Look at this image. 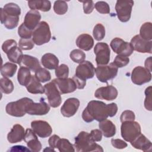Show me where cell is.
<instances>
[{
  "instance_id": "28",
  "label": "cell",
  "mask_w": 152,
  "mask_h": 152,
  "mask_svg": "<svg viewBox=\"0 0 152 152\" xmlns=\"http://www.w3.org/2000/svg\"><path fill=\"white\" fill-rule=\"evenodd\" d=\"M21 66H24L28 68L30 70L33 72H36L37 69H39L40 67V62L37 58L36 57L28 55H24L23 59L21 60Z\"/></svg>"
},
{
  "instance_id": "19",
  "label": "cell",
  "mask_w": 152,
  "mask_h": 152,
  "mask_svg": "<svg viewBox=\"0 0 152 152\" xmlns=\"http://www.w3.org/2000/svg\"><path fill=\"white\" fill-rule=\"evenodd\" d=\"M24 141L26 142L28 148L32 151L38 152L42 149V144L38 140L36 134L30 128H27L26 131Z\"/></svg>"
},
{
  "instance_id": "24",
  "label": "cell",
  "mask_w": 152,
  "mask_h": 152,
  "mask_svg": "<svg viewBox=\"0 0 152 152\" xmlns=\"http://www.w3.org/2000/svg\"><path fill=\"white\" fill-rule=\"evenodd\" d=\"M99 127L102 134L106 138L113 137L116 134L115 125L109 119H104L99 122Z\"/></svg>"
},
{
  "instance_id": "6",
  "label": "cell",
  "mask_w": 152,
  "mask_h": 152,
  "mask_svg": "<svg viewBox=\"0 0 152 152\" xmlns=\"http://www.w3.org/2000/svg\"><path fill=\"white\" fill-rule=\"evenodd\" d=\"M118 68L113 63L109 65H97L96 68V75L97 78L102 83H107L111 79L114 78L118 74Z\"/></svg>"
},
{
  "instance_id": "26",
  "label": "cell",
  "mask_w": 152,
  "mask_h": 152,
  "mask_svg": "<svg viewBox=\"0 0 152 152\" xmlns=\"http://www.w3.org/2000/svg\"><path fill=\"white\" fill-rule=\"evenodd\" d=\"M42 65L49 69H55L59 65L58 58L53 53H47L44 54L41 58Z\"/></svg>"
},
{
  "instance_id": "16",
  "label": "cell",
  "mask_w": 152,
  "mask_h": 152,
  "mask_svg": "<svg viewBox=\"0 0 152 152\" xmlns=\"http://www.w3.org/2000/svg\"><path fill=\"white\" fill-rule=\"evenodd\" d=\"M56 85L61 94L74 92L77 88L75 81L72 78H56L52 80Z\"/></svg>"
},
{
  "instance_id": "15",
  "label": "cell",
  "mask_w": 152,
  "mask_h": 152,
  "mask_svg": "<svg viewBox=\"0 0 152 152\" xmlns=\"http://www.w3.org/2000/svg\"><path fill=\"white\" fill-rule=\"evenodd\" d=\"M80 101L75 97L66 99L61 108V113L64 116L69 118L74 116L77 112L80 106Z\"/></svg>"
},
{
  "instance_id": "22",
  "label": "cell",
  "mask_w": 152,
  "mask_h": 152,
  "mask_svg": "<svg viewBox=\"0 0 152 152\" xmlns=\"http://www.w3.org/2000/svg\"><path fill=\"white\" fill-rule=\"evenodd\" d=\"M130 143L135 148L144 151H150L152 148L151 142L141 133Z\"/></svg>"
},
{
  "instance_id": "3",
  "label": "cell",
  "mask_w": 152,
  "mask_h": 152,
  "mask_svg": "<svg viewBox=\"0 0 152 152\" xmlns=\"http://www.w3.org/2000/svg\"><path fill=\"white\" fill-rule=\"evenodd\" d=\"M31 102L32 99L23 97L17 101L10 102L5 107L6 112L14 117H22L27 113V107Z\"/></svg>"
},
{
  "instance_id": "36",
  "label": "cell",
  "mask_w": 152,
  "mask_h": 152,
  "mask_svg": "<svg viewBox=\"0 0 152 152\" xmlns=\"http://www.w3.org/2000/svg\"><path fill=\"white\" fill-rule=\"evenodd\" d=\"M0 87L1 92L5 94H10L14 90L13 83L7 77H2L0 79Z\"/></svg>"
},
{
  "instance_id": "42",
  "label": "cell",
  "mask_w": 152,
  "mask_h": 152,
  "mask_svg": "<svg viewBox=\"0 0 152 152\" xmlns=\"http://www.w3.org/2000/svg\"><path fill=\"white\" fill-rule=\"evenodd\" d=\"M33 31L30 30L27 27H26L24 23H22L18 28V34L21 39H30L33 35Z\"/></svg>"
},
{
  "instance_id": "4",
  "label": "cell",
  "mask_w": 152,
  "mask_h": 152,
  "mask_svg": "<svg viewBox=\"0 0 152 152\" xmlns=\"http://www.w3.org/2000/svg\"><path fill=\"white\" fill-rule=\"evenodd\" d=\"M51 39V32L49 26L45 21H40L33 30L32 40L34 44L40 46L48 43Z\"/></svg>"
},
{
  "instance_id": "9",
  "label": "cell",
  "mask_w": 152,
  "mask_h": 152,
  "mask_svg": "<svg viewBox=\"0 0 152 152\" xmlns=\"http://www.w3.org/2000/svg\"><path fill=\"white\" fill-rule=\"evenodd\" d=\"M96 62L97 65H107L110 61V50L109 45L104 42L97 43L94 48Z\"/></svg>"
},
{
  "instance_id": "23",
  "label": "cell",
  "mask_w": 152,
  "mask_h": 152,
  "mask_svg": "<svg viewBox=\"0 0 152 152\" xmlns=\"http://www.w3.org/2000/svg\"><path fill=\"white\" fill-rule=\"evenodd\" d=\"M75 42L78 48L86 51L90 50L94 45V40L91 36L86 33L79 35Z\"/></svg>"
},
{
  "instance_id": "31",
  "label": "cell",
  "mask_w": 152,
  "mask_h": 152,
  "mask_svg": "<svg viewBox=\"0 0 152 152\" xmlns=\"http://www.w3.org/2000/svg\"><path fill=\"white\" fill-rule=\"evenodd\" d=\"M7 55L10 62L20 65L24 55L23 54L22 50L20 48L15 46L11 49L7 53Z\"/></svg>"
},
{
  "instance_id": "27",
  "label": "cell",
  "mask_w": 152,
  "mask_h": 152,
  "mask_svg": "<svg viewBox=\"0 0 152 152\" xmlns=\"http://www.w3.org/2000/svg\"><path fill=\"white\" fill-rule=\"evenodd\" d=\"M26 87L27 91L31 94H43L45 93L44 87L42 86L41 82L35 75L31 76L30 81Z\"/></svg>"
},
{
  "instance_id": "2",
  "label": "cell",
  "mask_w": 152,
  "mask_h": 152,
  "mask_svg": "<svg viewBox=\"0 0 152 152\" xmlns=\"http://www.w3.org/2000/svg\"><path fill=\"white\" fill-rule=\"evenodd\" d=\"M74 147L78 152L103 151L102 147L92 140L90 133L86 131L80 132L75 137Z\"/></svg>"
},
{
  "instance_id": "17",
  "label": "cell",
  "mask_w": 152,
  "mask_h": 152,
  "mask_svg": "<svg viewBox=\"0 0 152 152\" xmlns=\"http://www.w3.org/2000/svg\"><path fill=\"white\" fill-rule=\"evenodd\" d=\"M118 90L113 86H107L97 88L94 93V97L98 99L111 101L118 96Z\"/></svg>"
},
{
  "instance_id": "20",
  "label": "cell",
  "mask_w": 152,
  "mask_h": 152,
  "mask_svg": "<svg viewBox=\"0 0 152 152\" xmlns=\"http://www.w3.org/2000/svg\"><path fill=\"white\" fill-rule=\"evenodd\" d=\"M41 15L37 10H30L28 11L24 20V24L30 30L33 31L40 23Z\"/></svg>"
},
{
  "instance_id": "8",
  "label": "cell",
  "mask_w": 152,
  "mask_h": 152,
  "mask_svg": "<svg viewBox=\"0 0 152 152\" xmlns=\"http://www.w3.org/2000/svg\"><path fill=\"white\" fill-rule=\"evenodd\" d=\"M134 1H117L115 5V10L118 19L123 23L129 20L131 15Z\"/></svg>"
},
{
  "instance_id": "18",
  "label": "cell",
  "mask_w": 152,
  "mask_h": 152,
  "mask_svg": "<svg viewBox=\"0 0 152 152\" xmlns=\"http://www.w3.org/2000/svg\"><path fill=\"white\" fill-rule=\"evenodd\" d=\"M50 110L49 105L44 100L39 103L31 102L27 107V113L30 115H45Z\"/></svg>"
},
{
  "instance_id": "54",
  "label": "cell",
  "mask_w": 152,
  "mask_h": 152,
  "mask_svg": "<svg viewBox=\"0 0 152 152\" xmlns=\"http://www.w3.org/2000/svg\"><path fill=\"white\" fill-rule=\"evenodd\" d=\"M145 68L148 69L150 72H151L152 71V62H151V56L148 57V58L146 59L145 63Z\"/></svg>"
},
{
  "instance_id": "14",
  "label": "cell",
  "mask_w": 152,
  "mask_h": 152,
  "mask_svg": "<svg viewBox=\"0 0 152 152\" xmlns=\"http://www.w3.org/2000/svg\"><path fill=\"white\" fill-rule=\"evenodd\" d=\"M130 43L134 50L140 53H152V42L142 39L138 34L134 36L131 39Z\"/></svg>"
},
{
  "instance_id": "53",
  "label": "cell",
  "mask_w": 152,
  "mask_h": 152,
  "mask_svg": "<svg viewBox=\"0 0 152 152\" xmlns=\"http://www.w3.org/2000/svg\"><path fill=\"white\" fill-rule=\"evenodd\" d=\"M59 138L60 137L57 135H53L52 136H51L48 140V143L50 147L53 149L56 148L57 142Z\"/></svg>"
},
{
  "instance_id": "34",
  "label": "cell",
  "mask_w": 152,
  "mask_h": 152,
  "mask_svg": "<svg viewBox=\"0 0 152 152\" xmlns=\"http://www.w3.org/2000/svg\"><path fill=\"white\" fill-rule=\"evenodd\" d=\"M56 148L60 152H74L75 151L74 145L65 138H59L57 142Z\"/></svg>"
},
{
  "instance_id": "40",
  "label": "cell",
  "mask_w": 152,
  "mask_h": 152,
  "mask_svg": "<svg viewBox=\"0 0 152 152\" xmlns=\"http://www.w3.org/2000/svg\"><path fill=\"white\" fill-rule=\"evenodd\" d=\"M54 12L58 15H64L68 11L67 3L64 1H56L53 4Z\"/></svg>"
},
{
  "instance_id": "43",
  "label": "cell",
  "mask_w": 152,
  "mask_h": 152,
  "mask_svg": "<svg viewBox=\"0 0 152 152\" xmlns=\"http://www.w3.org/2000/svg\"><path fill=\"white\" fill-rule=\"evenodd\" d=\"M34 43L32 39H20L18 42V46L20 49L23 50H31L34 48Z\"/></svg>"
},
{
  "instance_id": "48",
  "label": "cell",
  "mask_w": 152,
  "mask_h": 152,
  "mask_svg": "<svg viewBox=\"0 0 152 152\" xmlns=\"http://www.w3.org/2000/svg\"><path fill=\"white\" fill-rule=\"evenodd\" d=\"M15 46H17L16 41L14 39H8L3 43L2 45V49L7 54L11 49Z\"/></svg>"
},
{
  "instance_id": "32",
  "label": "cell",
  "mask_w": 152,
  "mask_h": 152,
  "mask_svg": "<svg viewBox=\"0 0 152 152\" xmlns=\"http://www.w3.org/2000/svg\"><path fill=\"white\" fill-rule=\"evenodd\" d=\"M17 69V66L16 64L12 62H6L4 64L1 68V74L3 77H12L15 74Z\"/></svg>"
},
{
  "instance_id": "47",
  "label": "cell",
  "mask_w": 152,
  "mask_h": 152,
  "mask_svg": "<svg viewBox=\"0 0 152 152\" xmlns=\"http://www.w3.org/2000/svg\"><path fill=\"white\" fill-rule=\"evenodd\" d=\"M135 118V116L134 112L130 110H124L120 116V120L121 122L129 121H134Z\"/></svg>"
},
{
  "instance_id": "1",
  "label": "cell",
  "mask_w": 152,
  "mask_h": 152,
  "mask_svg": "<svg viewBox=\"0 0 152 152\" xmlns=\"http://www.w3.org/2000/svg\"><path fill=\"white\" fill-rule=\"evenodd\" d=\"M118 112V106L115 103L106 104L99 100H91L82 113L83 119L87 123L94 120L100 122L109 116H114Z\"/></svg>"
},
{
  "instance_id": "30",
  "label": "cell",
  "mask_w": 152,
  "mask_h": 152,
  "mask_svg": "<svg viewBox=\"0 0 152 152\" xmlns=\"http://www.w3.org/2000/svg\"><path fill=\"white\" fill-rule=\"evenodd\" d=\"M30 70L24 66H21L18 69L17 74V80L18 83L23 86H26L31 78Z\"/></svg>"
},
{
  "instance_id": "41",
  "label": "cell",
  "mask_w": 152,
  "mask_h": 152,
  "mask_svg": "<svg viewBox=\"0 0 152 152\" xmlns=\"http://www.w3.org/2000/svg\"><path fill=\"white\" fill-rule=\"evenodd\" d=\"M69 75V68L68 66L63 64L58 66L55 69V75L59 78H68Z\"/></svg>"
},
{
  "instance_id": "35",
  "label": "cell",
  "mask_w": 152,
  "mask_h": 152,
  "mask_svg": "<svg viewBox=\"0 0 152 152\" xmlns=\"http://www.w3.org/2000/svg\"><path fill=\"white\" fill-rule=\"evenodd\" d=\"M3 10L5 13L8 15L19 17L21 14V9L20 7L15 3L10 2L5 4L4 6Z\"/></svg>"
},
{
  "instance_id": "10",
  "label": "cell",
  "mask_w": 152,
  "mask_h": 152,
  "mask_svg": "<svg viewBox=\"0 0 152 152\" xmlns=\"http://www.w3.org/2000/svg\"><path fill=\"white\" fill-rule=\"evenodd\" d=\"M112 50L119 55L128 57L134 52V49L130 43L124 41L119 37H115L110 43Z\"/></svg>"
},
{
  "instance_id": "37",
  "label": "cell",
  "mask_w": 152,
  "mask_h": 152,
  "mask_svg": "<svg viewBox=\"0 0 152 152\" xmlns=\"http://www.w3.org/2000/svg\"><path fill=\"white\" fill-rule=\"evenodd\" d=\"M36 77L41 82L45 83L50 81L51 79V75L49 71L43 68H40L35 72Z\"/></svg>"
},
{
  "instance_id": "45",
  "label": "cell",
  "mask_w": 152,
  "mask_h": 152,
  "mask_svg": "<svg viewBox=\"0 0 152 152\" xmlns=\"http://www.w3.org/2000/svg\"><path fill=\"white\" fill-rule=\"evenodd\" d=\"M144 93L145 95V98L144 100V107L147 110L151 111V86H149L146 88Z\"/></svg>"
},
{
  "instance_id": "29",
  "label": "cell",
  "mask_w": 152,
  "mask_h": 152,
  "mask_svg": "<svg viewBox=\"0 0 152 152\" xmlns=\"http://www.w3.org/2000/svg\"><path fill=\"white\" fill-rule=\"evenodd\" d=\"M28 6L31 10H40L43 12L49 11L51 8V3L47 0L28 1Z\"/></svg>"
},
{
  "instance_id": "39",
  "label": "cell",
  "mask_w": 152,
  "mask_h": 152,
  "mask_svg": "<svg viewBox=\"0 0 152 152\" xmlns=\"http://www.w3.org/2000/svg\"><path fill=\"white\" fill-rule=\"evenodd\" d=\"M93 34L95 40L97 41H100L103 39L105 36V28L104 26L101 23L97 24L94 27Z\"/></svg>"
},
{
  "instance_id": "13",
  "label": "cell",
  "mask_w": 152,
  "mask_h": 152,
  "mask_svg": "<svg viewBox=\"0 0 152 152\" xmlns=\"http://www.w3.org/2000/svg\"><path fill=\"white\" fill-rule=\"evenodd\" d=\"M33 131L40 138L49 137L52 133V128L49 124L45 121H33L31 122Z\"/></svg>"
},
{
  "instance_id": "12",
  "label": "cell",
  "mask_w": 152,
  "mask_h": 152,
  "mask_svg": "<svg viewBox=\"0 0 152 152\" xmlns=\"http://www.w3.org/2000/svg\"><path fill=\"white\" fill-rule=\"evenodd\" d=\"M96 68L92 63L84 61L80 63L75 69V75L79 78L86 80L92 78L95 74Z\"/></svg>"
},
{
  "instance_id": "5",
  "label": "cell",
  "mask_w": 152,
  "mask_h": 152,
  "mask_svg": "<svg viewBox=\"0 0 152 152\" xmlns=\"http://www.w3.org/2000/svg\"><path fill=\"white\" fill-rule=\"evenodd\" d=\"M121 133L125 141L131 142L141 133V126L138 122L134 121L122 122Z\"/></svg>"
},
{
  "instance_id": "51",
  "label": "cell",
  "mask_w": 152,
  "mask_h": 152,
  "mask_svg": "<svg viewBox=\"0 0 152 152\" xmlns=\"http://www.w3.org/2000/svg\"><path fill=\"white\" fill-rule=\"evenodd\" d=\"M91 138L94 142H99L102 140V132L100 129H93L90 133Z\"/></svg>"
},
{
  "instance_id": "49",
  "label": "cell",
  "mask_w": 152,
  "mask_h": 152,
  "mask_svg": "<svg viewBox=\"0 0 152 152\" xmlns=\"http://www.w3.org/2000/svg\"><path fill=\"white\" fill-rule=\"evenodd\" d=\"M83 4V10L84 12L86 14H90L93 12L94 8V4L93 1H80Z\"/></svg>"
},
{
  "instance_id": "33",
  "label": "cell",
  "mask_w": 152,
  "mask_h": 152,
  "mask_svg": "<svg viewBox=\"0 0 152 152\" xmlns=\"http://www.w3.org/2000/svg\"><path fill=\"white\" fill-rule=\"evenodd\" d=\"M140 36L147 41L152 39V25L151 22H145L142 24L140 30Z\"/></svg>"
},
{
  "instance_id": "52",
  "label": "cell",
  "mask_w": 152,
  "mask_h": 152,
  "mask_svg": "<svg viewBox=\"0 0 152 152\" xmlns=\"http://www.w3.org/2000/svg\"><path fill=\"white\" fill-rule=\"evenodd\" d=\"M72 78L75 81L77 88L83 89L84 88V87L86 86V80H81V79L79 78L78 77H76L75 75L73 76V77Z\"/></svg>"
},
{
  "instance_id": "50",
  "label": "cell",
  "mask_w": 152,
  "mask_h": 152,
  "mask_svg": "<svg viewBox=\"0 0 152 152\" xmlns=\"http://www.w3.org/2000/svg\"><path fill=\"white\" fill-rule=\"evenodd\" d=\"M111 144L115 148L117 149H124L128 145L127 143L121 139H113L111 140Z\"/></svg>"
},
{
  "instance_id": "21",
  "label": "cell",
  "mask_w": 152,
  "mask_h": 152,
  "mask_svg": "<svg viewBox=\"0 0 152 152\" xmlns=\"http://www.w3.org/2000/svg\"><path fill=\"white\" fill-rule=\"evenodd\" d=\"M26 131L24 128L20 124L13 125L10 132L7 135V140L10 143H17L24 140Z\"/></svg>"
},
{
  "instance_id": "11",
  "label": "cell",
  "mask_w": 152,
  "mask_h": 152,
  "mask_svg": "<svg viewBox=\"0 0 152 152\" xmlns=\"http://www.w3.org/2000/svg\"><path fill=\"white\" fill-rule=\"evenodd\" d=\"M132 82L138 86L148 83L151 80V73L145 68L138 66L135 67L131 72Z\"/></svg>"
},
{
  "instance_id": "7",
  "label": "cell",
  "mask_w": 152,
  "mask_h": 152,
  "mask_svg": "<svg viewBox=\"0 0 152 152\" xmlns=\"http://www.w3.org/2000/svg\"><path fill=\"white\" fill-rule=\"evenodd\" d=\"M46 94L49 105L52 107H58L62 102L61 94L60 93L55 83L52 81L44 86Z\"/></svg>"
},
{
  "instance_id": "38",
  "label": "cell",
  "mask_w": 152,
  "mask_h": 152,
  "mask_svg": "<svg viewBox=\"0 0 152 152\" xmlns=\"http://www.w3.org/2000/svg\"><path fill=\"white\" fill-rule=\"evenodd\" d=\"M69 57L73 62L80 64L84 61L86 59V54L80 49H74L70 52Z\"/></svg>"
},
{
  "instance_id": "25",
  "label": "cell",
  "mask_w": 152,
  "mask_h": 152,
  "mask_svg": "<svg viewBox=\"0 0 152 152\" xmlns=\"http://www.w3.org/2000/svg\"><path fill=\"white\" fill-rule=\"evenodd\" d=\"M1 23L9 30L15 28L19 22V17L7 15L3 8H1Z\"/></svg>"
},
{
  "instance_id": "46",
  "label": "cell",
  "mask_w": 152,
  "mask_h": 152,
  "mask_svg": "<svg viewBox=\"0 0 152 152\" xmlns=\"http://www.w3.org/2000/svg\"><path fill=\"white\" fill-rule=\"evenodd\" d=\"M129 59L128 57L118 55L115 57L113 63L118 68H122L127 65L129 64Z\"/></svg>"
},
{
  "instance_id": "44",
  "label": "cell",
  "mask_w": 152,
  "mask_h": 152,
  "mask_svg": "<svg viewBox=\"0 0 152 152\" xmlns=\"http://www.w3.org/2000/svg\"><path fill=\"white\" fill-rule=\"evenodd\" d=\"M94 7L97 11L100 14H109L110 7L109 4L104 1H98L95 5Z\"/></svg>"
}]
</instances>
